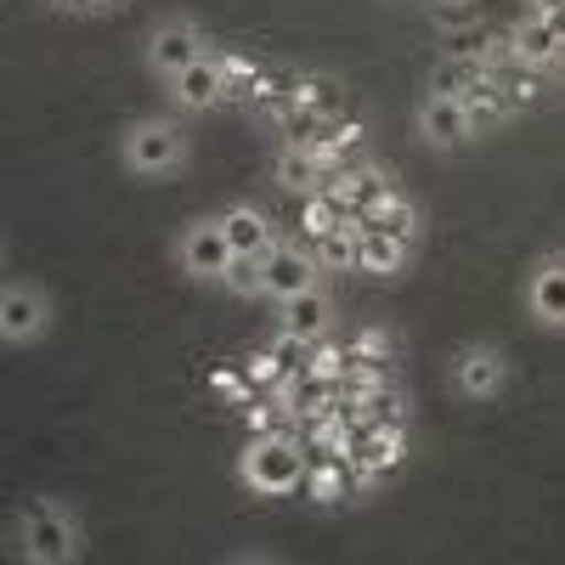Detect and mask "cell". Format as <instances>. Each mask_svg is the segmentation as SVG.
<instances>
[{"label":"cell","instance_id":"4","mask_svg":"<svg viewBox=\"0 0 565 565\" xmlns=\"http://www.w3.org/2000/svg\"><path fill=\"white\" fill-rule=\"evenodd\" d=\"M441 385H447V396L463 402V407H492V402H503L509 385H514V356H509V345L492 340V334L458 340V345L447 351V362H441Z\"/></svg>","mask_w":565,"mask_h":565},{"label":"cell","instance_id":"3","mask_svg":"<svg viewBox=\"0 0 565 565\" xmlns=\"http://www.w3.org/2000/svg\"><path fill=\"white\" fill-rule=\"evenodd\" d=\"M306 447L295 441V430H255L238 458H232V481H238L249 498H300L306 492Z\"/></svg>","mask_w":565,"mask_h":565},{"label":"cell","instance_id":"30","mask_svg":"<svg viewBox=\"0 0 565 565\" xmlns=\"http://www.w3.org/2000/svg\"><path fill=\"white\" fill-rule=\"evenodd\" d=\"M559 74H565V57H559Z\"/></svg>","mask_w":565,"mask_h":565},{"label":"cell","instance_id":"13","mask_svg":"<svg viewBox=\"0 0 565 565\" xmlns=\"http://www.w3.org/2000/svg\"><path fill=\"white\" fill-rule=\"evenodd\" d=\"M402 186V170L396 164H385V159H351V164H340L334 170V181H328V193H334L340 204H345V215L351 221H362L373 204H380L385 193H396Z\"/></svg>","mask_w":565,"mask_h":565},{"label":"cell","instance_id":"21","mask_svg":"<svg viewBox=\"0 0 565 565\" xmlns=\"http://www.w3.org/2000/svg\"><path fill=\"white\" fill-rule=\"evenodd\" d=\"M345 221H351L345 204L322 186V193H311V199H295V226L289 232H295V238H306V244H317V238H328V232L345 226Z\"/></svg>","mask_w":565,"mask_h":565},{"label":"cell","instance_id":"19","mask_svg":"<svg viewBox=\"0 0 565 565\" xmlns=\"http://www.w3.org/2000/svg\"><path fill=\"white\" fill-rule=\"evenodd\" d=\"M463 114H469V125H476V136H481V141H487V136H498L503 125L521 119V108H514L509 85H503V68H492L476 90H469V97H463Z\"/></svg>","mask_w":565,"mask_h":565},{"label":"cell","instance_id":"1","mask_svg":"<svg viewBox=\"0 0 565 565\" xmlns=\"http://www.w3.org/2000/svg\"><path fill=\"white\" fill-rule=\"evenodd\" d=\"M114 159L141 186H170V181H181L186 170H193L199 141H193V125H186L181 114L153 108V114H130L114 130Z\"/></svg>","mask_w":565,"mask_h":565},{"label":"cell","instance_id":"12","mask_svg":"<svg viewBox=\"0 0 565 565\" xmlns=\"http://www.w3.org/2000/svg\"><path fill=\"white\" fill-rule=\"evenodd\" d=\"M271 322L289 328V334L306 340V345L334 340V334H340V289H334V277H317L311 289H300L295 300L271 306Z\"/></svg>","mask_w":565,"mask_h":565},{"label":"cell","instance_id":"8","mask_svg":"<svg viewBox=\"0 0 565 565\" xmlns=\"http://www.w3.org/2000/svg\"><path fill=\"white\" fill-rule=\"evenodd\" d=\"M407 130L424 153H436V159H458L476 148V125H469L463 114V97H436V90H418L413 97V114H407Z\"/></svg>","mask_w":565,"mask_h":565},{"label":"cell","instance_id":"27","mask_svg":"<svg viewBox=\"0 0 565 565\" xmlns=\"http://www.w3.org/2000/svg\"><path fill=\"white\" fill-rule=\"evenodd\" d=\"M114 7H125V0H85V18H97V12H114Z\"/></svg>","mask_w":565,"mask_h":565},{"label":"cell","instance_id":"24","mask_svg":"<svg viewBox=\"0 0 565 565\" xmlns=\"http://www.w3.org/2000/svg\"><path fill=\"white\" fill-rule=\"evenodd\" d=\"M260 266H266V255H232V266L221 277V295L226 300H260Z\"/></svg>","mask_w":565,"mask_h":565},{"label":"cell","instance_id":"16","mask_svg":"<svg viewBox=\"0 0 565 565\" xmlns=\"http://www.w3.org/2000/svg\"><path fill=\"white\" fill-rule=\"evenodd\" d=\"M418 249L424 244H407V238H396V232L356 226V277H367V282H407L413 266H418Z\"/></svg>","mask_w":565,"mask_h":565},{"label":"cell","instance_id":"26","mask_svg":"<svg viewBox=\"0 0 565 565\" xmlns=\"http://www.w3.org/2000/svg\"><path fill=\"white\" fill-rule=\"evenodd\" d=\"M221 559H226V565H249V559H255V565H277L282 554H277V548H226Z\"/></svg>","mask_w":565,"mask_h":565},{"label":"cell","instance_id":"18","mask_svg":"<svg viewBox=\"0 0 565 565\" xmlns=\"http://www.w3.org/2000/svg\"><path fill=\"white\" fill-rule=\"evenodd\" d=\"M215 215H221V226H226V244L238 249V255H266V249L277 244V232H282L255 199H226Z\"/></svg>","mask_w":565,"mask_h":565},{"label":"cell","instance_id":"25","mask_svg":"<svg viewBox=\"0 0 565 565\" xmlns=\"http://www.w3.org/2000/svg\"><path fill=\"white\" fill-rule=\"evenodd\" d=\"M476 7H481V0H424V12H430V23H436V29L476 23Z\"/></svg>","mask_w":565,"mask_h":565},{"label":"cell","instance_id":"17","mask_svg":"<svg viewBox=\"0 0 565 565\" xmlns=\"http://www.w3.org/2000/svg\"><path fill=\"white\" fill-rule=\"evenodd\" d=\"M289 108L295 114H311V119H334L351 108V85L334 74V68H289Z\"/></svg>","mask_w":565,"mask_h":565},{"label":"cell","instance_id":"23","mask_svg":"<svg viewBox=\"0 0 565 565\" xmlns=\"http://www.w3.org/2000/svg\"><path fill=\"white\" fill-rule=\"evenodd\" d=\"M311 255H317V266H322L328 277L356 271V221H345V226L328 232V238H317V244H311Z\"/></svg>","mask_w":565,"mask_h":565},{"label":"cell","instance_id":"6","mask_svg":"<svg viewBox=\"0 0 565 565\" xmlns=\"http://www.w3.org/2000/svg\"><path fill=\"white\" fill-rule=\"evenodd\" d=\"M232 255H238V249L226 244V226H221V215H215V210L175 221L170 244H164L170 271H175L181 282H193V289H210V295H221V277H226Z\"/></svg>","mask_w":565,"mask_h":565},{"label":"cell","instance_id":"2","mask_svg":"<svg viewBox=\"0 0 565 565\" xmlns=\"http://www.w3.org/2000/svg\"><path fill=\"white\" fill-rule=\"evenodd\" d=\"M12 543L29 565H79L90 548L85 514L63 492H34L12 509Z\"/></svg>","mask_w":565,"mask_h":565},{"label":"cell","instance_id":"14","mask_svg":"<svg viewBox=\"0 0 565 565\" xmlns=\"http://www.w3.org/2000/svg\"><path fill=\"white\" fill-rule=\"evenodd\" d=\"M559 57H565V34L554 29L548 12H521L509 23V68L559 74Z\"/></svg>","mask_w":565,"mask_h":565},{"label":"cell","instance_id":"15","mask_svg":"<svg viewBox=\"0 0 565 565\" xmlns=\"http://www.w3.org/2000/svg\"><path fill=\"white\" fill-rule=\"evenodd\" d=\"M266 181L277 186L282 199H311L334 181V164H328L317 148H295V141H271V159H266Z\"/></svg>","mask_w":565,"mask_h":565},{"label":"cell","instance_id":"28","mask_svg":"<svg viewBox=\"0 0 565 565\" xmlns=\"http://www.w3.org/2000/svg\"><path fill=\"white\" fill-rule=\"evenodd\" d=\"M526 12H565V0H526Z\"/></svg>","mask_w":565,"mask_h":565},{"label":"cell","instance_id":"5","mask_svg":"<svg viewBox=\"0 0 565 565\" xmlns=\"http://www.w3.org/2000/svg\"><path fill=\"white\" fill-rule=\"evenodd\" d=\"M57 317H63V306H57L45 277L12 271L7 282H0V345L7 351H40L57 334Z\"/></svg>","mask_w":565,"mask_h":565},{"label":"cell","instance_id":"11","mask_svg":"<svg viewBox=\"0 0 565 565\" xmlns=\"http://www.w3.org/2000/svg\"><path fill=\"white\" fill-rule=\"evenodd\" d=\"M164 90V108L181 114V119H199V114H221L226 108V63H221V40L210 45V52L193 63V68H181Z\"/></svg>","mask_w":565,"mask_h":565},{"label":"cell","instance_id":"7","mask_svg":"<svg viewBox=\"0 0 565 565\" xmlns=\"http://www.w3.org/2000/svg\"><path fill=\"white\" fill-rule=\"evenodd\" d=\"M210 45H215V34L204 29L199 12L170 7V12H159L148 23V34H141V74H148L153 85H170L181 68H193Z\"/></svg>","mask_w":565,"mask_h":565},{"label":"cell","instance_id":"22","mask_svg":"<svg viewBox=\"0 0 565 565\" xmlns=\"http://www.w3.org/2000/svg\"><path fill=\"white\" fill-rule=\"evenodd\" d=\"M492 68L481 63H458V57H430V68L418 74V90H436V97H469Z\"/></svg>","mask_w":565,"mask_h":565},{"label":"cell","instance_id":"10","mask_svg":"<svg viewBox=\"0 0 565 565\" xmlns=\"http://www.w3.org/2000/svg\"><path fill=\"white\" fill-rule=\"evenodd\" d=\"M317 277H328V271L317 266L311 244L295 238V232L282 226L277 244L266 249V266H260V300H266V306H282V300H295L300 289H311Z\"/></svg>","mask_w":565,"mask_h":565},{"label":"cell","instance_id":"29","mask_svg":"<svg viewBox=\"0 0 565 565\" xmlns=\"http://www.w3.org/2000/svg\"><path fill=\"white\" fill-rule=\"evenodd\" d=\"M45 7H57V12H79V18H85V0H45Z\"/></svg>","mask_w":565,"mask_h":565},{"label":"cell","instance_id":"20","mask_svg":"<svg viewBox=\"0 0 565 565\" xmlns=\"http://www.w3.org/2000/svg\"><path fill=\"white\" fill-rule=\"evenodd\" d=\"M356 226H380V232H396V238L407 244H424V232H430V221H424V204L418 193H407V186H396V193H385L380 204H373Z\"/></svg>","mask_w":565,"mask_h":565},{"label":"cell","instance_id":"9","mask_svg":"<svg viewBox=\"0 0 565 565\" xmlns=\"http://www.w3.org/2000/svg\"><path fill=\"white\" fill-rule=\"evenodd\" d=\"M521 317L537 334H565V244H548L521 266Z\"/></svg>","mask_w":565,"mask_h":565}]
</instances>
